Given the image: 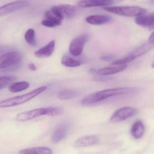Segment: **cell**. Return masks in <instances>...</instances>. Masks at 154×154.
<instances>
[{
    "label": "cell",
    "mask_w": 154,
    "mask_h": 154,
    "mask_svg": "<svg viewBox=\"0 0 154 154\" xmlns=\"http://www.w3.org/2000/svg\"><path fill=\"white\" fill-rule=\"evenodd\" d=\"M137 112V109L133 107H124L115 111L109 121L112 123L121 122L134 116Z\"/></svg>",
    "instance_id": "52a82bcc"
},
{
    "label": "cell",
    "mask_w": 154,
    "mask_h": 154,
    "mask_svg": "<svg viewBox=\"0 0 154 154\" xmlns=\"http://www.w3.org/2000/svg\"><path fill=\"white\" fill-rule=\"evenodd\" d=\"M11 48L9 46L0 45V57L5 54V53L11 51Z\"/></svg>",
    "instance_id": "484cf974"
},
{
    "label": "cell",
    "mask_w": 154,
    "mask_h": 154,
    "mask_svg": "<svg viewBox=\"0 0 154 154\" xmlns=\"http://www.w3.org/2000/svg\"><path fill=\"white\" fill-rule=\"evenodd\" d=\"M103 9L108 12L126 17H137L147 12L145 8L137 6H106Z\"/></svg>",
    "instance_id": "277c9868"
},
{
    "label": "cell",
    "mask_w": 154,
    "mask_h": 154,
    "mask_svg": "<svg viewBox=\"0 0 154 154\" xmlns=\"http://www.w3.org/2000/svg\"><path fill=\"white\" fill-rule=\"evenodd\" d=\"M55 48V41L52 40L46 46L35 51L34 55L39 58H45L50 57L54 52Z\"/></svg>",
    "instance_id": "4fadbf2b"
},
{
    "label": "cell",
    "mask_w": 154,
    "mask_h": 154,
    "mask_svg": "<svg viewBox=\"0 0 154 154\" xmlns=\"http://www.w3.org/2000/svg\"><path fill=\"white\" fill-rule=\"evenodd\" d=\"M113 66L107 67L100 69L97 71V74L99 75L106 76L115 74L125 69L127 65H114Z\"/></svg>",
    "instance_id": "9a60e30c"
},
{
    "label": "cell",
    "mask_w": 154,
    "mask_h": 154,
    "mask_svg": "<svg viewBox=\"0 0 154 154\" xmlns=\"http://www.w3.org/2000/svg\"><path fill=\"white\" fill-rule=\"evenodd\" d=\"M30 2L27 0H20L5 5L0 7V17L7 15L29 6Z\"/></svg>",
    "instance_id": "ba28073f"
},
{
    "label": "cell",
    "mask_w": 154,
    "mask_h": 154,
    "mask_svg": "<svg viewBox=\"0 0 154 154\" xmlns=\"http://www.w3.org/2000/svg\"><path fill=\"white\" fill-rule=\"evenodd\" d=\"M20 154H52V151L47 147H36L20 150Z\"/></svg>",
    "instance_id": "ffe728a7"
},
{
    "label": "cell",
    "mask_w": 154,
    "mask_h": 154,
    "mask_svg": "<svg viewBox=\"0 0 154 154\" xmlns=\"http://www.w3.org/2000/svg\"><path fill=\"white\" fill-rule=\"evenodd\" d=\"M29 86L30 84L27 82H18L10 84L8 89L11 92L15 93L25 90L29 88Z\"/></svg>",
    "instance_id": "7402d4cb"
},
{
    "label": "cell",
    "mask_w": 154,
    "mask_h": 154,
    "mask_svg": "<svg viewBox=\"0 0 154 154\" xmlns=\"http://www.w3.org/2000/svg\"><path fill=\"white\" fill-rule=\"evenodd\" d=\"M114 3L112 0H81L78 5L82 8L109 6Z\"/></svg>",
    "instance_id": "7c38bea8"
},
{
    "label": "cell",
    "mask_w": 154,
    "mask_h": 154,
    "mask_svg": "<svg viewBox=\"0 0 154 154\" xmlns=\"http://www.w3.org/2000/svg\"><path fill=\"white\" fill-rule=\"evenodd\" d=\"M47 89L46 86H42L29 93L2 100L0 101V108L11 107L26 103L46 91Z\"/></svg>",
    "instance_id": "3957f363"
},
{
    "label": "cell",
    "mask_w": 154,
    "mask_h": 154,
    "mask_svg": "<svg viewBox=\"0 0 154 154\" xmlns=\"http://www.w3.org/2000/svg\"><path fill=\"white\" fill-rule=\"evenodd\" d=\"M16 79V78L15 77L11 76H0V90L6 88L8 85L12 83Z\"/></svg>",
    "instance_id": "d4e9b609"
},
{
    "label": "cell",
    "mask_w": 154,
    "mask_h": 154,
    "mask_svg": "<svg viewBox=\"0 0 154 154\" xmlns=\"http://www.w3.org/2000/svg\"><path fill=\"white\" fill-rule=\"evenodd\" d=\"M44 17L45 19L53 22L56 26L60 25L64 19L62 14L58 9L57 5L52 6L50 10L46 11L44 13Z\"/></svg>",
    "instance_id": "30bf717a"
},
{
    "label": "cell",
    "mask_w": 154,
    "mask_h": 154,
    "mask_svg": "<svg viewBox=\"0 0 154 154\" xmlns=\"http://www.w3.org/2000/svg\"><path fill=\"white\" fill-rule=\"evenodd\" d=\"M61 63L63 66L68 67L74 68L80 66V62L68 56H64L61 59Z\"/></svg>",
    "instance_id": "603a6c76"
},
{
    "label": "cell",
    "mask_w": 154,
    "mask_h": 154,
    "mask_svg": "<svg viewBox=\"0 0 154 154\" xmlns=\"http://www.w3.org/2000/svg\"><path fill=\"white\" fill-rule=\"evenodd\" d=\"M98 141V138L96 136H87L79 138L75 142V145L76 147L80 148L88 147L96 144Z\"/></svg>",
    "instance_id": "2e32d148"
},
{
    "label": "cell",
    "mask_w": 154,
    "mask_h": 154,
    "mask_svg": "<svg viewBox=\"0 0 154 154\" xmlns=\"http://www.w3.org/2000/svg\"><path fill=\"white\" fill-rule=\"evenodd\" d=\"M57 6L62 14L64 18L65 17L67 19L73 18L77 13V10L76 7L70 5L64 4L57 5Z\"/></svg>",
    "instance_id": "ac0fdd59"
},
{
    "label": "cell",
    "mask_w": 154,
    "mask_h": 154,
    "mask_svg": "<svg viewBox=\"0 0 154 154\" xmlns=\"http://www.w3.org/2000/svg\"><path fill=\"white\" fill-rule=\"evenodd\" d=\"M154 32H152V34L150 35V38H149V41H148V43L152 45H154Z\"/></svg>",
    "instance_id": "f1b7e54d"
},
{
    "label": "cell",
    "mask_w": 154,
    "mask_h": 154,
    "mask_svg": "<svg viewBox=\"0 0 154 154\" xmlns=\"http://www.w3.org/2000/svg\"><path fill=\"white\" fill-rule=\"evenodd\" d=\"M153 47V45H151L149 43L144 44L137 48L135 50L132 52V53L128 55V57L131 59L132 61H133L136 59L146 54Z\"/></svg>",
    "instance_id": "d6986e66"
},
{
    "label": "cell",
    "mask_w": 154,
    "mask_h": 154,
    "mask_svg": "<svg viewBox=\"0 0 154 154\" xmlns=\"http://www.w3.org/2000/svg\"><path fill=\"white\" fill-rule=\"evenodd\" d=\"M88 38V35L85 34L72 40L70 44L69 48L70 54L75 57L80 56L82 53Z\"/></svg>",
    "instance_id": "8992f818"
},
{
    "label": "cell",
    "mask_w": 154,
    "mask_h": 154,
    "mask_svg": "<svg viewBox=\"0 0 154 154\" xmlns=\"http://www.w3.org/2000/svg\"><path fill=\"white\" fill-rule=\"evenodd\" d=\"M28 68H29V69L32 70V71H35L37 69L36 66L33 63L29 64L28 65Z\"/></svg>",
    "instance_id": "f546056e"
},
{
    "label": "cell",
    "mask_w": 154,
    "mask_h": 154,
    "mask_svg": "<svg viewBox=\"0 0 154 154\" xmlns=\"http://www.w3.org/2000/svg\"><path fill=\"white\" fill-rule=\"evenodd\" d=\"M24 38L26 42L29 45L31 46H36L35 32L34 29H29L25 32Z\"/></svg>",
    "instance_id": "cb8c5ba5"
},
{
    "label": "cell",
    "mask_w": 154,
    "mask_h": 154,
    "mask_svg": "<svg viewBox=\"0 0 154 154\" xmlns=\"http://www.w3.org/2000/svg\"><path fill=\"white\" fill-rule=\"evenodd\" d=\"M42 24L43 26H46V27H49V28H52V27L56 26V25H55V24L53 22L49 20H47V19H45V20H42Z\"/></svg>",
    "instance_id": "4316f807"
},
{
    "label": "cell",
    "mask_w": 154,
    "mask_h": 154,
    "mask_svg": "<svg viewBox=\"0 0 154 154\" xmlns=\"http://www.w3.org/2000/svg\"><path fill=\"white\" fill-rule=\"evenodd\" d=\"M63 113V109L59 107H48L35 109L19 113L15 119L19 122H25L42 116H55Z\"/></svg>",
    "instance_id": "7a4b0ae2"
},
{
    "label": "cell",
    "mask_w": 154,
    "mask_h": 154,
    "mask_svg": "<svg viewBox=\"0 0 154 154\" xmlns=\"http://www.w3.org/2000/svg\"><path fill=\"white\" fill-rule=\"evenodd\" d=\"M135 21L139 26L147 28L150 30H152L154 29V13L145 14L137 16L135 19Z\"/></svg>",
    "instance_id": "8fae6325"
},
{
    "label": "cell",
    "mask_w": 154,
    "mask_h": 154,
    "mask_svg": "<svg viewBox=\"0 0 154 154\" xmlns=\"http://www.w3.org/2000/svg\"><path fill=\"white\" fill-rule=\"evenodd\" d=\"M69 125L68 123H62L58 126L52 136L51 141L56 144L63 140L68 134Z\"/></svg>",
    "instance_id": "9c48e42d"
},
{
    "label": "cell",
    "mask_w": 154,
    "mask_h": 154,
    "mask_svg": "<svg viewBox=\"0 0 154 154\" xmlns=\"http://www.w3.org/2000/svg\"><path fill=\"white\" fill-rule=\"evenodd\" d=\"M78 95L77 91L70 89H66L60 91L58 93V97L62 100L73 99Z\"/></svg>",
    "instance_id": "44dd1931"
},
{
    "label": "cell",
    "mask_w": 154,
    "mask_h": 154,
    "mask_svg": "<svg viewBox=\"0 0 154 154\" xmlns=\"http://www.w3.org/2000/svg\"><path fill=\"white\" fill-rule=\"evenodd\" d=\"M134 90V88H114L103 90L90 94L83 98L81 103L84 106L92 105L111 97L132 93Z\"/></svg>",
    "instance_id": "6da1fadb"
},
{
    "label": "cell",
    "mask_w": 154,
    "mask_h": 154,
    "mask_svg": "<svg viewBox=\"0 0 154 154\" xmlns=\"http://www.w3.org/2000/svg\"><path fill=\"white\" fill-rule=\"evenodd\" d=\"M145 131V127L143 121L137 120L136 121L132 126L131 130V134L132 136L138 139L143 137Z\"/></svg>",
    "instance_id": "e0dca14e"
},
{
    "label": "cell",
    "mask_w": 154,
    "mask_h": 154,
    "mask_svg": "<svg viewBox=\"0 0 154 154\" xmlns=\"http://www.w3.org/2000/svg\"><path fill=\"white\" fill-rule=\"evenodd\" d=\"M110 16L102 14H95L86 17V22L89 24L94 25H100L108 23L111 20Z\"/></svg>",
    "instance_id": "5bb4252c"
},
{
    "label": "cell",
    "mask_w": 154,
    "mask_h": 154,
    "mask_svg": "<svg viewBox=\"0 0 154 154\" xmlns=\"http://www.w3.org/2000/svg\"><path fill=\"white\" fill-rule=\"evenodd\" d=\"M22 54L19 51H11L0 57V69L17 66L21 61Z\"/></svg>",
    "instance_id": "5b68a950"
},
{
    "label": "cell",
    "mask_w": 154,
    "mask_h": 154,
    "mask_svg": "<svg viewBox=\"0 0 154 154\" xmlns=\"http://www.w3.org/2000/svg\"><path fill=\"white\" fill-rule=\"evenodd\" d=\"M100 58L104 61H110L114 59V57L112 55H104L101 57Z\"/></svg>",
    "instance_id": "83f0119b"
}]
</instances>
